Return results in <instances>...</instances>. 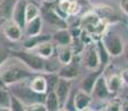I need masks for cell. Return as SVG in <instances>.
I'll use <instances>...</instances> for the list:
<instances>
[{
  "mask_svg": "<svg viewBox=\"0 0 128 111\" xmlns=\"http://www.w3.org/2000/svg\"><path fill=\"white\" fill-rule=\"evenodd\" d=\"M57 60L59 61L60 66H66L71 63V61L74 60L75 56L72 53V50H71L70 47H57Z\"/></svg>",
  "mask_w": 128,
  "mask_h": 111,
  "instance_id": "18",
  "label": "cell"
},
{
  "mask_svg": "<svg viewBox=\"0 0 128 111\" xmlns=\"http://www.w3.org/2000/svg\"><path fill=\"white\" fill-rule=\"evenodd\" d=\"M10 111H26V106L24 105L19 99L11 95V100H10V106H9Z\"/></svg>",
  "mask_w": 128,
  "mask_h": 111,
  "instance_id": "26",
  "label": "cell"
},
{
  "mask_svg": "<svg viewBox=\"0 0 128 111\" xmlns=\"http://www.w3.org/2000/svg\"><path fill=\"white\" fill-rule=\"evenodd\" d=\"M95 44H96V50H97V53H98V58H99V69L104 72L106 67L109 65L110 56L108 55V52L106 51L105 47L102 46V43L100 40L96 41Z\"/></svg>",
  "mask_w": 128,
  "mask_h": 111,
  "instance_id": "19",
  "label": "cell"
},
{
  "mask_svg": "<svg viewBox=\"0 0 128 111\" xmlns=\"http://www.w3.org/2000/svg\"><path fill=\"white\" fill-rule=\"evenodd\" d=\"M4 21H6V19H4L2 17H0V28H2V26H4Z\"/></svg>",
  "mask_w": 128,
  "mask_h": 111,
  "instance_id": "34",
  "label": "cell"
},
{
  "mask_svg": "<svg viewBox=\"0 0 128 111\" xmlns=\"http://www.w3.org/2000/svg\"><path fill=\"white\" fill-rule=\"evenodd\" d=\"M46 41H51V34H39L36 37H28L24 39L22 47L24 51H31L35 50L40 43L46 42Z\"/></svg>",
  "mask_w": 128,
  "mask_h": 111,
  "instance_id": "16",
  "label": "cell"
},
{
  "mask_svg": "<svg viewBox=\"0 0 128 111\" xmlns=\"http://www.w3.org/2000/svg\"><path fill=\"white\" fill-rule=\"evenodd\" d=\"M31 77L32 72L16 58H7L0 63V80L4 86H12Z\"/></svg>",
  "mask_w": 128,
  "mask_h": 111,
  "instance_id": "1",
  "label": "cell"
},
{
  "mask_svg": "<svg viewBox=\"0 0 128 111\" xmlns=\"http://www.w3.org/2000/svg\"><path fill=\"white\" fill-rule=\"evenodd\" d=\"M106 85H107L108 91H109L112 95H116L118 91H120V89L122 87V78H120V76L117 75V73L110 75L109 77H106Z\"/></svg>",
  "mask_w": 128,
  "mask_h": 111,
  "instance_id": "20",
  "label": "cell"
},
{
  "mask_svg": "<svg viewBox=\"0 0 128 111\" xmlns=\"http://www.w3.org/2000/svg\"><path fill=\"white\" fill-rule=\"evenodd\" d=\"M36 53L38 57H40L44 60L50 59L51 57L55 56V51H56V46L52 41H46V42L40 43L38 47L35 49Z\"/></svg>",
  "mask_w": 128,
  "mask_h": 111,
  "instance_id": "17",
  "label": "cell"
},
{
  "mask_svg": "<svg viewBox=\"0 0 128 111\" xmlns=\"http://www.w3.org/2000/svg\"><path fill=\"white\" fill-rule=\"evenodd\" d=\"M40 16V8L35 2H27L24 8V20L26 23Z\"/></svg>",
  "mask_w": 128,
  "mask_h": 111,
  "instance_id": "21",
  "label": "cell"
},
{
  "mask_svg": "<svg viewBox=\"0 0 128 111\" xmlns=\"http://www.w3.org/2000/svg\"><path fill=\"white\" fill-rule=\"evenodd\" d=\"M102 73V70H97V71H92L88 76H86L85 78L82 80L80 82V90L84 91L87 95H92L94 86H95L97 79L99 78V76Z\"/></svg>",
  "mask_w": 128,
  "mask_h": 111,
  "instance_id": "15",
  "label": "cell"
},
{
  "mask_svg": "<svg viewBox=\"0 0 128 111\" xmlns=\"http://www.w3.org/2000/svg\"><path fill=\"white\" fill-rule=\"evenodd\" d=\"M46 79H47V92H52V91H55L56 86H57V82H58V79H59L57 73H48Z\"/></svg>",
  "mask_w": 128,
  "mask_h": 111,
  "instance_id": "25",
  "label": "cell"
},
{
  "mask_svg": "<svg viewBox=\"0 0 128 111\" xmlns=\"http://www.w3.org/2000/svg\"><path fill=\"white\" fill-rule=\"evenodd\" d=\"M57 76H58V78H60V79L72 81L74 79H76L79 76V68H78V65L72 60L71 63H69V65L61 66L57 72Z\"/></svg>",
  "mask_w": 128,
  "mask_h": 111,
  "instance_id": "11",
  "label": "cell"
},
{
  "mask_svg": "<svg viewBox=\"0 0 128 111\" xmlns=\"http://www.w3.org/2000/svg\"><path fill=\"white\" fill-rule=\"evenodd\" d=\"M44 3H54V2H56L57 0H42Z\"/></svg>",
  "mask_w": 128,
  "mask_h": 111,
  "instance_id": "33",
  "label": "cell"
},
{
  "mask_svg": "<svg viewBox=\"0 0 128 111\" xmlns=\"http://www.w3.org/2000/svg\"><path fill=\"white\" fill-rule=\"evenodd\" d=\"M14 0H4V3L1 4V11H2V17L6 20H9L11 18L12 9L14 6Z\"/></svg>",
  "mask_w": 128,
  "mask_h": 111,
  "instance_id": "23",
  "label": "cell"
},
{
  "mask_svg": "<svg viewBox=\"0 0 128 111\" xmlns=\"http://www.w3.org/2000/svg\"><path fill=\"white\" fill-rule=\"evenodd\" d=\"M57 7L58 9L62 12L65 16H76L79 13L82 6L77 0H57Z\"/></svg>",
  "mask_w": 128,
  "mask_h": 111,
  "instance_id": "8",
  "label": "cell"
},
{
  "mask_svg": "<svg viewBox=\"0 0 128 111\" xmlns=\"http://www.w3.org/2000/svg\"><path fill=\"white\" fill-rule=\"evenodd\" d=\"M122 55H125V58H126V61L128 62V40L127 42L125 43V48H124V53Z\"/></svg>",
  "mask_w": 128,
  "mask_h": 111,
  "instance_id": "32",
  "label": "cell"
},
{
  "mask_svg": "<svg viewBox=\"0 0 128 111\" xmlns=\"http://www.w3.org/2000/svg\"><path fill=\"white\" fill-rule=\"evenodd\" d=\"M82 65L92 71H97L99 69V58H98V53L96 50V44L95 42L87 44L82 52Z\"/></svg>",
  "mask_w": 128,
  "mask_h": 111,
  "instance_id": "4",
  "label": "cell"
},
{
  "mask_svg": "<svg viewBox=\"0 0 128 111\" xmlns=\"http://www.w3.org/2000/svg\"><path fill=\"white\" fill-rule=\"evenodd\" d=\"M42 27H44V20H42V18H41V16H39L34 19V20L27 22L24 28V33L27 38H28V37L39 36V34H41Z\"/></svg>",
  "mask_w": 128,
  "mask_h": 111,
  "instance_id": "12",
  "label": "cell"
},
{
  "mask_svg": "<svg viewBox=\"0 0 128 111\" xmlns=\"http://www.w3.org/2000/svg\"><path fill=\"white\" fill-rule=\"evenodd\" d=\"M105 111H120V100L114 99L110 100L108 105L106 106Z\"/></svg>",
  "mask_w": 128,
  "mask_h": 111,
  "instance_id": "28",
  "label": "cell"
},
{
  "mask_svg": "<svg viewBox=\"0 0 128 111\" xmlns=\"http://www.w3.org/2000/svg\"><path fill=\"white\" fill-rule=\"evenodd\" d=\"M54 92L57 96L59 103H60V108L64 107L65 102L67 101L68 97L70 96L71 92V81L69 80H65V79H58L57 86H56V89Z\"/></svg>",
  "mask_w": 128,
  "mask_h": 111,
  "instance_id": "6",
  "label": "cell"
},
{
  "mask_svg": "<svg viewBox=\"0 0 128 111\" xmlns=\"http://www.w3.org/2000/svg\"><path fill=\"white\" fill-rule=\"evenodd\" d=\"M45 106L48 111H57L60 108V103L56 96V93L54 92H47L45 97Z\"/></svg>",
  "mask_w": 128,
  "mask_h": 111,
  "instance_id": "22",
  "label": "cell"
},
{
  "mask_svg": "<svg viewBox=\"0 0 128 111\" xmlns=\"http://www.w3.org/2000/svg\"><path fill=\"white\" fill-rule=\"evenodd\" d=\"M120 78H122V83H125V85L128 87V68L126 69H124V70L120 72Z\"/></svg>",
  "mask_w": 128,
  "mask_h": 111,
  "instance_id": "29",
  "label": "cell"
},
{
  "mask_svg": "<svg viewBox=\"0 0 128 111\" xmlns=\"http://www.w3.org/2000/svg\"><path fill=\"white\" fill-rule=\"evenodd\" d=\"M120 111H128V99L120 101Z\"/></svg>",
  "mask_w": 128,
  "mask_h": 111,
  "instance_id": "31",
  "label": "cell"
},
{
  "mask_svg": "<svg viewBox=\"0 0 128 111\" xmlns=\"http://www.w3.org/2000/svg\"><path fill=\"white\" fill-rule=\"evenodd\" d=\"M119 6H120V8H122V10L128 16V0H120Z\"/></svg>",
  "mask_w": 128,
  "mask_h": 111,
  "instance_id": "30",
  "label": "cell"
},
{
  "mask_svg": "<svg viewBox=\"0 0 128 111\" xmlns=\"http://www.w3.org/2000/svg\"><path fill=\"white\" fill-rule=\"evenodd\" d=\"M2 31H4V34L6 36L7 39H9L10 41H19L21 38H22V29L11 20H6L2 26Z\"/></svg>",
  "mask_w": 128,
  "mask_h": 111,
  "instance_id": "5",
  "label": "cell"
},
{
  "mask_svg": "<svg viewBox=\"0 0 128 111\" xmlns=\"http://www.w3.org/2000/svg\"><path fill=\"white\" fill-rule=\"evenodd\" d=\"M84 111H94V110H92V109H89V108H88V109H86V110H84Z\"/></svg>",
  "mask_w": 128,
  "mask_h": 111,
  "instance_id": "38",
  "label": "cell"
},
{
  "mask_svg": "<svg viewBox=\"0 0 128 111\" xmlns=\"http://www.w3.org/2000/svg\"><path fill=\"white\" fill-rule=\"evenodd\" d=\"M4 0H0V6H1V4L4 3Z\"/></svg>",
  "mask_w": 128,
  "mask_h": 111,
  "instance_id": "37",
  "label": "cell"
},
{
  "mask_svg": "<svg viewBox=\"0 0 128 111\" xmlns=\"http://www.w3.org/2000/svg\"><path fill=\"white\" fill-rule=\"evenodd\" d=\"M12 57L18 59L31 72H44L45 71V60L35 55V53H30L29 51L24 50H17L12 51Z\"/></svg>",
  "mask_w": 128,
  "mask_h": 111,
  "instance_id": "3",
  "label": "cell"
},
{
  "mask_svg": "<svg viewBox=\"0 0 128 111\" xmlns=\"http://www.w3.org/2000/svg\"><path fill=\"white\" fill-rule=\"evenodd\" d=\"M26 111H48L44 102H35L26 106Z\"/></svg>",
  "mask_w": 128,
  "mask_h": 111,
  "instance_id": "27",
  "label": "cell"
},
{
  "mask_svg": "<svg viewBox=\"0 0 128 111\" xmlns=\"http://www.w3.org/2000/svg\"><path fill=\"white\" fill-rule=\"evenodd\" d=\"M100 41H102V46L105 47L108 55L110 56V58H116L124 53L125 42L119 33L115 32V31L105 32Z\"/></svg>",
  "mask_w": 128,
  "mask_h": 111,
  "instance_id": "2",
  "label": "cell"
},
{
  "mask_svg": "<svg viewBox=\"0 0 128 111\" xmlns=\"http://www.w3.org/2000/svg\"><path fill=\"white\" fill-rule=\"evenodd\" d=\"M90 96H92V98H96V99H99V100H105V99H107V98H109L110 96H112V93L108 91L107 85H106V77H105L104 72L97 79Z\"/></svg>",
  "mask_w": 128,
  "mask_h": 111,
  "instance_id": "7",
  "label": "cell"
},
{
  "mask_svg": "<svg viewBox=\"0 0 128 111\" xmlns=\"http://www.w3.org/2000/svg\"><path fill=\"white\" fill-rule=\"evenodd\" d=\"M92 102V96L87 95L82 90L77 91L74 95V108H75L76 111H84L88 109Z\"/></svg>",
  "mask_w": 128,
  "mask_h": 111,
  "instance_id": "13",
  "label": "cell"
},
{
  "mask_svg": "<svg viewBox=\"0 0 128 111\" xmlns=\"http://www.w3.org/2000/svg\"><path fill=\"white\" fill-rule=\"evenodd\" d=\"M57 111H68V110H67V109H65V108H59Z\"/></svg>",
  "mask_w": 128,
  "mask_h": 111,
  "instance_id": "36",
  "label": "cell"
},
{
  "mask_svg": "<svg viewBox=\"0 0 128 111\" xmlns=\"http://www.w3.org/2000/svg\"><path fill=\"white\" fill-rule=\"evenodd\" d=\"M51 41L55 43L56 47H70L72 37L69 29H57L54 34H51Z\"/></svg>",
  "mask_w": 128,
  "mask_h": 111,
  "instance_id": "9",
  "label": "cell"
},
{
  "mask_svg": "<svg viewBox=\"0 0 128 111\" xmlns=\"http://www.w3.org/2000/svg\"><path fill=\"white\" fill-rule=\"evenodd\" d=\"M0 111H10L9 108H0Z\"/></svg>",
  "mask_w": 128,
  "mask_h": 111,
  "instance_id": "35",
  "label": "cell"
},
{
  "mask_svg": "<svg viewBox=\"0 0 128 111\" xmlns=\"http://www.w3.org/2000/svg\"><path fill=\"white\" fill-rule=\"evenodd\" d=\"M26 0H17L14 2V9L11 13V20L16 22L21 29L26 26V20H24V8H26Z\"/></svg>",
  "mask_w": 128,
  "mask_h": 111,
  "instance_id": "10",
  "label": "cell"
},
{
  "mask_svg": "<svg viewBox=\"0 0 128 111\" xmlns=\"http://www.w3.org/2000/svg\"><path fill=\"white\" fill-rule=\"evenodd\" d=\"M11 100V93L8 89L0 88V108H9Z\"/></svg>",
  "mask_w": 128,
  "mask_h": 111,
  "instance_id": "24",
  "label": "cell"
},
{
  "mask_svg": "<svg viewBox=\"0 0 128 111\" xmlns=\"http://www.w3.org/2000/svg\"><path fill=\"white\" fill-rule=\"evenodd\" d=\"M28 87L31 91L38 95H46L47 93V79L46 76L37 75L30 78Z\"/></svg>",
  "mask_w": 128,
  "mask_h": 111,
  "instance_id": "14",
  "label": "cell"
}]
</instances>
